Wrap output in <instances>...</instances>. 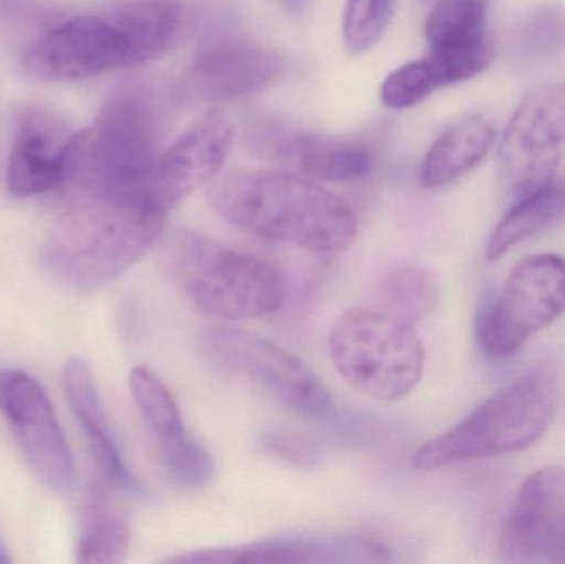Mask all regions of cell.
I'll list each match as a JSON object with an SVG mask.
<instances>
[{"mask_svg": "<svg viewBox=\"0 0 565 564\" xmlns=\"http://www.w3.org/2000/svg\"><path fill=\"white\" fill-rule=\"evenodd\" d=\"M207 195L224 221L255 237L319 254L348 251L358 238L351 204L299 172L232 171L211 182Z\"/></svg>", "mask_w": 565, "mask_h": 564, "instance_id": "6da1fadb", "label": "cell"}, {"mask_svg": "<svg viewBox=\"0 0 565 564\" xmlns=\"http://www.w3.org/2000/svg\"><path fill=\"white\" fill-rule=\"evenodd\" d=\"M166 215L142 199L76 194L43 241V270L75 294H93L151 251Z\"/></svg>", "mask_w": 565, "mask_h": 564, "instance_id": "7a4b0ae2", "label": "cell"}, {"mask_svg": "<svg viewBox=\"0 0 565 564\" xmlns=\"http://www.w3.org/2000/svg\"><path fill=\"white\" fill-rule=\"evenodd\" d=\"M161 139L151 93L138 86L119 89L73 138L66 182L75 194L142 199L162 209L154 194Z\"/></svg>", "mask_w": 565, "mask_h": 564, "instance_id": "3957f363", "label": "cell"}, {"mask_svg": "<svg viewBox=\"0 0 565 564\" xmlns=\"http://www.w3.org/2000/svg\"><path fill=\"white\" fill-rule=\"evenodd\" d=\"M553 377L530 371L484 401L470 416L418 447L412 467L422 472L527 449L541 439L556 414Z\"/></svg>", "mask_w": 565, "mask_h": 564, "instance_id": "277c9868", "label": "cell"}, {"mask_svg": "<svg viewBox=\"0 0 565 564\" xmlns=\"http://www.w3.org/2000/svg\"><path fill=\"white\" fill-rule=\"evenodd\" d=\"M169 262L182 290L209 317L227 321L267 317L280 310L288 295L277 265L194 232L172 238Z\"/></svg>", "mask_w": 565, "mask_h": 564, "instance_id": "5b68a950", "label": "cell"}, {"mask_svg": "<svg viewBox=\"0 0 565 564\" xmlns=\"http://www.w3.org/2000/svg\"><path fill=\"white\" fill-rule=\"evenodd\" d=\"M335 371L355 390L379 401H397L420 383L425 350L414 324L377 308H352L329 334Z\"/></svg>", "mask_w": 565, "mask_h": 564, "instance_id": "8992f818", "label": "cell"}, {"mask_svg": "<svg viewBox=\"0 0 565 564\" xmlns=\"http://www.w3.org/2000/svg\"><path fill=\"white\" fill-rule=\"evenodd\" d=\"M565 311V260L541 254L513 268L477 320V338L491 358H510Z\"/></svg>", "mask_w": 565, "mask_h": 564, "instance_id": "52a82bcc", "label": "cell"}, {"mask_svg": "<svg viewBox=\"0 0 565 564\" xmlns=\"http://www.w3.org/2000/svg\"><path fill=\"white\" fill-rule=\"evenodd\" d=\"M198 343L209 361L255 381L301 416L321 417L331 407V394L311 368L260 334L218 324L202 331Z\"/></svg>", "mask_w": 565, "mask_h": 564, "instance_id": "ba28073f", "label": "cell"}, {"mask_svg": "<svg viewBox=\"0 0 565 564\" xmlns=\"http://www.w3.org/2000/svg\"><path fill=\"white\" fill-rule=\"evenodd\" d=\"M128 66L131 43L113 13L63 20L23 53V68L40 82H78Z\"/></svg>", "mask_w": 565, "mask_h": 564, "instance_id": "9c48e42d", "label": "cell"}, {"mask_svg": "<svg viewBox=\"0 0 565 564\" xmlns=\"http://www.w3.org/2000/svg\"><path fill=\"white\" fill-rule=\"evenodd\" d=\"M564 141L565 83L541 86L521 102L501 139V178L514 201L556 179Z\"/></svg>", "mask_w": 565, "mask_h": 564, "instance_id": "30bf717a", "label": "cell"}, {"mask_svg": "<svg viewBox=\"0 0 565 564\" xmlns=\"http://www.w3.org/2000/svg\"><path fill=\"white\" fill-rule=\"evenodd\" d=\"M0 413L36 479L58 496L76 483L75 462L53 404L25 371L0 370Z\"/></svg>", "mask_w": 565, "mask_h": 564, "instance_id": "8fae6325", "label": "cell"}, {"mask_svg": "<svg viewBox=\"0 0 565 564\" xmlns=\"http://www.w3.org/2000/svg\"><path fill=\"white\" fill-rule=\"evenodd\" d=\"M282 53L260 43L221 39L195 55L182 83V95L192 102L224 105L265 92L288 73Z\"/></svg>", "mask_w": 565, "mask_h": 564, "instance_id": "7c38bea8", "label": "cell"}, {"mask_svg": "<svg viewBox=\"0 0 565 564\" xmlns=\"http://www.w3.org/2000/svg\"><path fill=\"white\" fill-rule=\"evenodd\" d=\"M500 558L565 563V467H544L521 487L501 532Z\"/></svg>", "mask_w": 565, "mask_h": 564, "instance_id": "4fadbf2b", "label": "cell"}, {"mask_svg": "<svg viewBox=\"0 0 565 564\" xmlns=\"http://www.w3.org/2000/svg\"><path fill=\"white\" fill-rule=\"evenodd\" d=\"M235 141V125L222 109L195 119L159 158L154 194L166 212L224 171Z\"/></svg>", "mask_w": 565, "mask_h": 564, "instance_id": "5bb4252c", "label": "cell"}, {"mask_svg": "<svg viewBox=\"0 0 565 564\" xmlns=\"http://www.w3.org/2000/svg\"><path fill=\"white\" fill-rule=\"evenodd\" d=\"M250 138L258 151L318 182L359 181L374 164L371 149L361 142L305 131L271 119L255 123Z\"/></svg>", "mask_w": 565, "mask_h": 564, "instance_id": "9a60e30c", "label": "cell"}, {"mask_svg": "<svg viewBox=\"0 0 565 564\" xmlns=\"http://www.w3.org/2000/svg\"><path fill=\"white\" fill-rule=\"evenodd\" d=\"M73 132L60 116L40 106L17 115L7 188L15 198L46 194L66 184Z\"/></svg>", "mask_w": 565, "mask_h": 564, "instance_id": "2e32d148", "label": "cell"}, {"mask_svg": "<svg viewBox=\"0 0 565 564\" xmlns=\"http://www.w3.org/2000/svg\"><path fill=\"white\" fill-rule=\"evenodd\" d=\"M129 390L172 476L185 486H205L214 477V459L189 433L178 401L161 377L149 368L136 366L129 374Z\"/></svg>", "mask_w": 565, "mask_h": 564, "instance_id": "e0dca14e", "label": "cell"}, {"mask_svg": "<svg viewBox=\"0 0 565 564\" xmlns=\"http://www.w3.org/2000/svg\"><path fill=\"white\" fill-rule=\"evenodd\" d=\"M391 552L375 539L361 535H291L244 545L198 550L171 563H359L387 562Z\"/></svg>", "mask_w": 565, "mask_h": 564, "instance_id": "ac0fdd59", "label": "cell"}, {"mask_svg": "<svg viewBox=\"0 0 565 564\" xmlns=\"http://www.w3.org/2000/svg\"><path fill=\"white\" fill-rule=\"evenodd\" d=\"M63 386H65L70 407L79 426L85 430L93 456L102 472L105 473L106 480L129 496L145 497V487L136 480L126 466L121 447L116 439L108 414L103 407L92 368L83 358L73 357L66 363L63 371Z\"/></svg>", "mask_w": 565, "mask_h": 564, "instance_id": "d6986e66", "label": "cell"}, {"mask_svg": "<svg viewBox=\"0 0 565 564\" xmlns=\"http://www.w3.org/2000/svg\"><path fill=\"white\" fill-rule=\"evenodd\" d=\"M497 141V128L488 116L471 113L448 126L428 148L420 168V182L428 189L444 188L477 168Z\"/></svg>", "mask_w": 565, "mask_h": 564, "instance_id": "ffe728a7", "label": "cell"}, {"mask_svg": "<svg viewBox=\"0 0 565 564\" xmlns=\"http://www.w3.org/2000/svg\"><path fill=\"white\" fill-rule=\"evenodd\" d=\"M131 549V526L125 509L108 487L93 483L86 493L76 536V562L125 563Z\"/></svg>", "mask_w": 565, "mask_h": 564, "instance_id": "44dd1931", "label": "cell"}, {"mask_svg": "<svg viewBox=\"0 0 565 564\" xmlns=\"http://www.w3.org/2000/svg\"><path fill=\"white\" fill-rule=\"evenodd\" d=\"M113 15L131 43L135 66L168 52L182 25V9L175 0H132Z\"/></svg>", "mask_w": 565, "mask_h": 564, "instance_id": "7402d4cb", "label": "cell"}, {"mask_svg": "<svg viewBox=\"0 0 565 564\" xmlns=\"http://www.w3.org/2000/svg\"><path fill=\"white\" fill-rule=\"evenodd\" d=\"M564 214L565 184L556 179L544 188L516 199L488 242V260L497 262L504 257L511 248L533 237Z\"/></svg>", "mask_w": 565, "mask_h": 564, "instance_id": "603a6c76", "label": "cell"}, {"mask_svg": "<svg viewBox=\"0 0 565 564\" xmlns=\"http://www.w3.org/2000/svg\"><path fill=\"white\" fill-rule=\"evenodd\" d=\"M490 0H437L425 22L431 52H465L490 45Z\"/></svg>", "mask_w": 565, "mask_h": 564, "instance_id": "cb8c5ba5", "label": "cell"}, {"mask_svg": "<svg viewBox=\"0 0 565 564\" xmlns=\"http://www.w3.org/2000/svg\"><path fill=\"white\" fill-rule=\"evenodd\" d=\"M377 310L415 324L437 308L440 287L437 277L418 265H398L375 285Z\"/></svg>", "mask_w": 565, "mask_h": 564, "instance_id": "d4e9b609", "label": "cell"}, {"mask_svg": "<svg viewBox=\"0 0 565 564\" xmlns=\"http://www.w3.org/2000/svg\"><path fill=\"white\" fill-rule=\"evenodd\" d=\"M514 56L527 63L544 62L565 52V7L546 3L518 23L511 39Z\"/></svg>", "mask_w": 565, "mask_h": 564, "instance_id": "484cf974", "label": "cell"}, {"mask_svg": "<svg viewBox=\"0 0 565 564\" xmlns=\"http://www.w3.org/2000/svg\"><path fill=\"white\" fill-rule=\"evenodd\" d=\"M398 0H348L342 17V40L351 55L371 52L387 32Z\"/></svg>", "mask_w": 565, "mask_h": 564, "instance_id": "4316f807", "label": "cell"}, {"mask_svg": "<svg viewBox=\"0 0 565 564\" xmlns=\"http://www.w3.org/2000/svg\"><path fill=\"white\" fill-rule=\"evenodd\" d=\"M437 92L422 60L405 63L388 73L381 86V99L388 109H408Z\"/></svg>", "mask_w": 565, "mask_h": 564, "instance_id": "83f0119b", "label": "cell"}, {"mask_svg": "<svg viewBox=\"0 0 565 564\" xmlns=\"http://www.w3.org/2000/svg\"><path fill=\"white\" fill-rule=\"evenodd\" d=\"M12 558H10L9 552H7L6 543H3L2 536H0V563H10Z\"/></svg>", "mask_w": 565, "mask_h": 564, "instance_id": "f1b7e54d", "label": "cell"}, {"mask_svg": "<svg viewBox=\"0 0 565 564\" xmlns=\"http://www.w3.org/2000/svg\"><path fill=\"white\" fill-rule=\"evenodd\" d=\"M424 2H437V0H424Z\"/></svg>", "mask_w": 565, "mask_h": 564, "instance_id": "f546056e", "label": "cell"}]
</instances>
